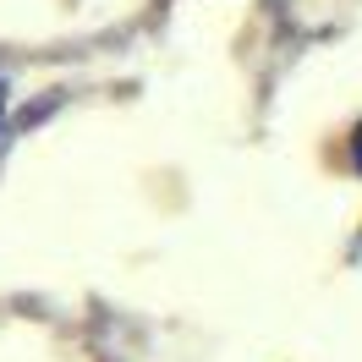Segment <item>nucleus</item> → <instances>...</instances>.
<instances>
[{
    "instance_id": "1",
    "label": "nucleus",
    "mask_w": 362,
    "mask_h": 362,
    "mask_svg": "<svg viewBox=\"0 0 362 362\" xmlns=\"http://www.w3.org/2000/svg\"><path fill=\"white\" fill-rule=\"evenodd\" d=\"M357 165H362V127H357Z\"/></svg>"
},
{
    "instance_id": "2",
    "label": "nucleus",
    "mask_w": 362,
    "mask_h": 362,
    "mask_svg": "<svg viewBox=\"0 0 362 362\" xmlns=\"http://www.w3.org/2000/svg\"><path fill=\"white\" fill-rule=\"evenodd\" d=\"M0 99H6V93H0Z\"/></svg>"
}]
</instances>
